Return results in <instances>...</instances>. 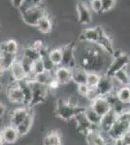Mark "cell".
I'll return each mask as SVG.
<instances>
[{"mask_svg":"<svg viewBox=\"0 0 130 145\" xmlns=\"http://www.w3.org/2000/svg\"><path fill=\"white\" fill-rule=\"evenodd\" d=\"M126 106H127V111L130 112V103H128V104H127Z\"/></svg>","mask_w":130,"mask_h":145,"instance_id":"obj_44","label":"cell"},{"mask_svg":"<svg viewBox=\"0 0 130 145\" xmlns=\"http://www.w3.org/2000/svg\"><path fill=\"white\" fill-rule=\"evenodd\" d=\"M6 94L10 102L15 103V104L23 105L24 99H23L22 91L18 82L13 81V83H11L6 89Z\"/></svg>","mask_w":130,"mask_h":145,"instance_id":"obj_12","label":"cell"},{"mask_svg":"<svg viewBox=\"0 0 130 145\" xmlns=\"http://www.w3.org/2000/svg\"><path fill=\"white\" fill-rule=\"evenodd\" d=\"M59 86H60L59 82H58V81L56 80V79L54 78V76H53V79L51 81V83H49V85H48V87H49V90H55V89H57Z\"/></svg>","mask_w":130,"mask_h":145,"instance_id":"obj_39","label":"cell"},{"mask_svg":"<svg viewBox=\"0 0 130 145\" xmlns=\"http://www.w3.org/2000/svg\"><path fill=\"white\" fill-rule=\"evenodd\" d=\"M89 86L87 85L86 83H82V84H78L77 86V90H78V93H79V95H81L82 97H86L87 93H88L89 91Z\"/></svg>","mask_w":130,"mask_h":145,"instance_id":"obj_37","label":"cell"},{"mask_svg":"<svg viewBox=\"0 0 130 145\" xmlns=\"http://www.w3.org/2000/svg\"><path fill=\"white\" fill-rule=\"evenodd\" d=\"M130 127V112L126 111L119 115L117 122L113 126V128L107 133L109 138L113 141L119 138H122L125 134H127Z\"/></svg>","mask_w":130,"mask_h":145,"instance_id":"obj_4","label":"cell"},{"mask_svg":"<svg viewBox=\"0 0 130 145\" xmlns=\"http://www.w3.org/2000/svg\"><path fill=\"white\" fill-rule=\"evenodd\" d=\"M36 28L42 34H49L53 31V18H51V15H49L48 12L45 14L41 20L38 22L36 25Z\"/></svg>","mask_w":130,"mask_h":145,"instance_id":"obj_18","label":"cell"},{"mask_svg":"<svg viewBox=\"0 0 130 145\" xmlns=\"http://www.w3.org/2000/svg\"><path fill=\"white\" fill-rule=\"evenodd\" d=\"M6 72L5 70V67H4V64H3V61H2V58L0 56V76H2L4 74V72Z\"/></svg>","mask_w":130,"mask_h":145,"instance_id":"obj_41","label":"cell"},{"mask_svg":"<svg viewBox=\"0 0 130 145\" xmlns=\"http://www.w3.org/2000/svg\"><path fill=\"white\" fill-rule=\"evenodd\" d=\"M102 2V13H107L115 6L117 0H101Z\"/></svg>","mask_w":130,"mask_h":145,"instance_id":"obj_35","label":"cell"},{"mask_svg":"<svg viewBox=\"0 0 130 145\" xmlns=\"http://www.w3.org/2000/svg\"><path fill=\"white\" fill-rule=\"evenodd\" d=\"M90 107L93 109L97 114L102 117L103 115H105L106 113H108L109 111L112 109L110 102L106 97H98L97 99H95L93 102H91Z\"/></svg>","mask_w":130,"mask_h":145,"instance_id":"obj_16","label":"cell"},{"mask_svg":"<svg viewBox=\"0 0 130 145\" xmlns=\"http://www.w3.org/2000/svg\"><path fill=\"white\" fill-rule=\"evenodd\" d=\"M115 83H119L120 86H130V76L127 72L126 69L120 70L115 72L113 76Z\"/></svg>","mask_w":130,"mask_h":145,"instance_id":"obj_28","label":"cell"},{"mask_svg":"<svg viewBox=\"0 0 130 145\" xmlns=\"http://www.w3.org/2000/svg\"><path fill=\"white\" fill-rule=\"evenodd\" d=\"M84 135L87 145H109L107 138L103 135L99 127L93 128Z\"/></svg>","mask_w":130,"mask_h":145,"instance_id":"obj_11","label":"cell"},{"mask_svg":"<svg viewBox=\"0 0 130 145\" xmlns=\"http://www.w3.org/2000/svg\"><path fill=\"white\" fill-rule=\"evenodd\" d=\"M48 56H49V59L51 60V62L53 63L55 67H58L62 65L63 54H62V50H61V48H56L51 50L49 51Z\"/></svg>","mask_w":130,"mask_h":145,"instance_id":"obj_27","label":"cell"},{"mask_svg":"<svg viewBox=\"0 0 130 145\" xmlns=\"http://www.w3.org/2000/svg\"><path fill=\"white\" fill-rule=\"evenodd\" d=\"M53 79V72H48V71H45L39 74H36L32 78V79H30L31 81H36L40 84H43V85L48 86L51 81ZM28 80V79H27Z\"/></svg>","mask_w":130,"mask_h":145,"instance_id":"obj_29","label":"cell"},{"mask_svg":"<svg viewBox=\"0 0 130 145\" xmlns=\"http://www.w3.org/2000/svg\"><path fill=\"white\" fill-rule=\"evenodd\" d=\"M1 132H2V135H3L5 143L14 144L18 141V138H20V135H18V134L16 129L15 127H13V126H11V125L4 127Z\"/></svg>","mask_w":130,"mask_h":145,"instance_id":"obj_19","label":"cell"},{"mask_svg":"<svg viewBox=\"0 0 130 145\" xmlns=\"http://www.w3.org/2000/svg\"><path fill=\"white\" fill-rule=\"evenodd\" d=\"M3 90H4V85H3V83H2V81L0 80V93H1Z\"/></svg>","mask_w":130,"mask_h":145,"instance_id":"obj_43","label":"cell"},{"mask_svg":"<svg viewBox=\"0 0 130 145\" xmlns=\"http://www.w3.org/2000/svg\"><path fill=\"white\" fill-rule=\"evenodd\" d=\"M75 119H76V121H77L78 131L84 135H86L87 132H89V131L92 130L93 128H96V127H94V126H92L91 124L87 121V119L86 118L84 113H81V114H79V115H77L76 117H75Z\"/></svg>","mask_w":130,"mask_h":145,"instance_id":"obj_22","label":"cell"},{"mask_svg":"<svg viewBox=\"0 0 130 145\" xmlns=\"http://www.w3.org/2000/svg\"><path fill=\"white\" fill-rule=\"evenodd\" d=\"M44 145H63L61 135L58 131H51L46 134L43 139Z\"/></svg>","mask_w":130,"mask_h":145,"instance_id":"obj_23","label":"cell"},{"mask_svg":"<svg viewBox=\"0 0 130 145\" xmlns=\"http://www.w3.org/2000/svg\"><path fill=\"white\" fill-rule=\"evenodd\" d=\"M22 58L27 59L31 62L37 61V60L41 59V53L39 52L37 50H35L32 46H25L22 50Z\"/></svg>","mask_w":130,"mask_h":145,"instance_id":"obj_26","label":"cell"},{"mask_svg":"<svg viewBox=\"0 0 130 145\" xmlns=\"http://www.w3.org/2000/svg\"><path fill=\"white\" fill-rule=\"evenodd\" d=\"M18 52V44L13 39L6 40L0 43V53H9V54L16 55Z\"/></svg>","mask_w":130,"mask_h":145,"instance_id":"obj_21","label":"cell"},{"mask_svg":"<svg viewBox=\"0 0 130 145\" xmlns=\"http://www.w3.org/2000/svg\"><path fill=\"white\" fill-rule=\"evenodd\" d=\"M86 110V107L80 106H73L69 104L66 99H59L56 100L55 107H54V113L57 117L64 121H69L71 119H75L77 115L81 113H84Z\"/></svg>","mask_w":130,"mask_h":145,"instance_id":"obj_2","label":"cell"},{"mask_svg":"<svg viewBox=\"0 0 130 145\" xmlns=\"http://www.w3.org/2000/svg\"><path fill=\"white\" fill-rule=\"evenodd\" d=\"M26 0H11V3H12V6L16 9H20L23 4L25 3Z\"/></svg>","mask_w":130,"mask_h":145,"instance_id":"obj_38","label":"cell"},{"mask_svg":"<svg viewBox=\"0 0 130 145\" xmlns=\"http://www.w3.org/2000/svg\"><path fill=\"white\" fill-rule=\"evenodd\" d=\"M71 71H72V81H74L77 85L86 82L87 72L86 70H84L80 66H77L74 69L71 70Z\"/></svg>","mask_w":130,"mask_h":145,"instance_id":"obj_25","label":"cell"},{"mask_svg":"<svg viewBox=\"0 0 130 145\" xmlns=\"http://www.w3.org/2000/svg\"><path fill=\"white\" fill-rule=\"evenodd\" d=\"M30 111H31V108L26 106L18 107V108L14 109L10 115V125L16 128L20 123L26 119Z\"/></svg>","mask_w":130,"mask_h":145,"instance_id":"obj_13","label":"cell"},{"mask_svg":"<svg viewBox=\"0 0 130 145\" xmlns=\"http://www.w3.org/2000/svg\"><path fill=\"white\" fill-rule=\"evenodd\" d=\"M103 28L101 26H93V27H86L82 31L79 37V40L82 43H87L90 45H96L100 38L101 32Z\"/></svg>","mask_w":130,"mask_h":145,"instance_id":"obj_9","label":"cell"},{"mask_svg":"<svg viewBox=\"0 0 130 145\" xmlns=\"http://www.w3.org/2000/svg\"><path fill=\"white\" fill-rule=\"evenodd\" d=\"M18 84H20V88H22V94H23V99H24L23 106L29 107L30 102H31V98H32V90H31V85H30L29 80L25 79V80L18 82Z\"/></svg>","mask_w":130,"mask_h":145,"instance_id":"obj_24","label":"cell"},{"mask_svg":"<svg viewBox=\"0 0 130 145\" xmlns=\"http://www.w3.org/2000/svg\"><path fill=\"white\" fill-rule=\"evenodd\" d=\"M129 63H130V56L127 53L123 52L121 55L113 58L112 62L108 65L107 69H106V71L104 72L103 74L113 78L115 72H117L120 70L126 69V67L129 65Z\"/></svg>","mask_w":130,"mask_h":145,"instance_id":"obj_6","label":"cell"},{"mask_svg":"<svg viewBox=\"0 0 130 145\" xmlns=\"http://www.w3.org/2000/svg\"><path fill=\"white\" fill-rule=\"evenodd\" d=\"M128 133H129V134H130V127H129V131H128Z\"/></svg>","mask_w":130,"mask_h":145,"instance_id":"obj_46","label":"cell"},{"mask_svg":"<svg viewBox=\"0 0 130 145\" xmlns=\"http://www.w3.org/2000/svg\"><path fill=\"white\" fill-rule=\"evenodd\" d=\"M117 118H119V114L113 109H111L108 113L103 115L101 117V122L99 124V129H100L101 132L107 134L109 131L113 128L115 123L117 122Z\"/></svg>","mask_w":130,"mask_h":145,"instance_id":"obj_14","label":"cell"},{"mask_svg":"<svg viewBox=\"0 0 130 145\" xmlns=\"http://www.w3.org/2000/svg\"><path fill=\"white\" fill-rule=\"evenodd\" d=\"M53 76L59 82L60 85H65L72 81V71L71 69L64 66H58L54 69Z\"/></svg>","mask_w":130,"mask_h":145,"instance_id":"obj_17","label":"cell"},{"mask_svg":"<svg viewBox=\"0 0 130 145\" xmlns=\"http://www.w3.org/2000/svg\"><path fill=\"white\" fill-rule=\"evenodd\" d=\"M89 1V0H88ZM78 22L82 25H89L92 22V11L89 4L84 0H79L76 5Z\"/></svg>","mask_w":130,"mask_h":145,"instance_id":"obj_8","label":"cell"},{"mask_svg":"<svg viewBox=\"0 0 130 145\" xmlns=\"http://www.w3.org/2000/svg\"><path fill=\"white\" fill-rule=\"evenodd\" d=\"M33 122H34V113H33V111L31 110L30 113L28 114L26 119L16 128L20 137H23V135H26L28 133L30 132V130H31V128L33 126Z\"/></svg>","mask_w":130,"mask_h":145,"instance_id":"obj_20","label":"cell"},{"mask_svg":"<svg viewBox=\"0 0 130 145\" xmlns=\"http://www.w3.org/2000/svg\"><path fill=\"white\" fill-rule=\"evenodd\" d=\"M4 143H5V141H4L3 135H2V132L0 131V145H3Z\"/></svg>","mask_w":130,"mask_h":145,"instance_id":"obj_42","label":"cell"},{"mask_svg":"<svg viewBox=\"0 0 130 145\" xmlns=\"http://www.w3.org/2000/svg\"><path fill=\"white\" fill-rule=\"evenodd\" d=\"M18 10L20 12V17H22V22L29 26L34 27H36L38 22L47 13L46 9L42 5L20 7Z\"/></svg>","mask_w":130,"mask_h":145,"instance_id":"obj_3","label":"cell"},{"mask_svg":"<svg viewBox=\"0 0 130 145\" xmlns=\"http://www.w3.org/2000/svg\"><path fill=\"white\" fill-rule=\"evenodd\" d=\"M9 71H10L13 81H15V82H20V81H23L27 78V74L22 66L20 59H16L13 63Z\"/></svg>","mask_w":130,"mask_h":145,"instance_id":"obj_15","label":"cell"},{"mask_svg":"<svg viewBox=\"0 0 130 145\" xmlns=\"http://www.w3.org/2000/svg\"><path fill=\"white\" fill-rule=\"evenodd\" d=\"M6 110H7L6 106L2 102H0V118H2L4 115H5Z\"/></svg>","mask_w":130,"mask_h":145,"instance_id":"obj_40","label":"cell"},{"mask_svg":"<svg viewBox=\"0 0 130 145\" xmlns=\"http://www.w3.org/2000/svg\"><path fill=\"white\" fill-rule=\"evenodd\" d=\"M88 4L92 13L93 12L96 14L102 13V2H101V0H89Z\"/></svg>","mask_w":130,"mask_h":145,"instance_id":"obj_34","label":"cell"},{"mask_svg":"<svg viewBox=\"0 0 130 145\" xmlns=\"http://www.w3.org/2000/svg\"><path fill=\"white\" fill-rule=\"evenodd\" d=\"M84 116H86V118L87 119V121H88L92 126H94V127H99V124L101 122V116L96 113L90 106L86 107V110H84Z\"/></svg>","mask_w":130,"mask_h":145,"instance_id":"obj_30","label":"cell"},{"mask_svg":"<svg viewBox=\"0 0 130 145\" xmlns=\"http://www.w3.org/2000/svg\"><path fill=\"white\" fill-rule=\"evenodd\" d=\"M117 98L120 102L127 105L130 103V86H120L115 92Z\"/></svg>","mask_w":130,"mask_h":145,"instance_id":"obj_31","label":"cell"},{"mask_svg":"<svg viewBox=\"0 0 130 145\" xmlns=\"http://www.w3.org/2000/svg\"><path fill=\"white\" fill-rule=\"evenodd\" d=\"M29 82L30 85H31V90H32V98L29 105V108H32V107L46 102L49 89L48 86L40 84L38 82H36V81L29 80Z\"/></svg>","mask_w":130,"mask_h":145,"instance_id":"obj_5","label":"cell"},{"mask_svg":"<svg viewBox=\"0 0 130 145\" xmlns=\"http://www.w3.org/2000/svg\"><path fill=\"white\" fill-rule=\"evenodd\" d=\"M0 56H1V58H2V61H3V64H4V67H5L6 71H9L11 66L13 65V63L18 59L16 55L9 54V53H0Z\"/></svg>","mask_w":130,"mask_h":145,"instance_id":"obj_33","label":"cell"},{"mask_svg":"<svg viewBox=\"0 0 130 145\" xmlns=\"http://www.w3.org/2000/svg\"><path fill=\"white\" fill-rule=\"evenodd\" d=\"M108 57L111 56L95 45H91L84 48L79 55V59L77 60L78 66L86 70V72H96L103 74L109 65L107 64Z\"/></svg>","mask_w":130,"mask_h":145,"instance_id":"obj_1","label":"cell"},{"mask_svg":"<svg viewBox=\"0 0 130 145\" xmlns=\"http://www.w3.org/2000/svg\"><path fill=\"white\" fill-rule=\"evenodd\" d=\"M96 88L101 97H107L108 95L115 92V82L113 78L102 74Z\"/></svg>","mask_w":130,"mask_h":145,"instance_id":"obj_10","label":"cell"},{"mask_svg":"<svg viewBox=\"0 0 130 145\" xmlns=\"http://www.w3.org/2000/svg\"><path fill=\"white\" fill-rule=\"evenodd\" d=\"M63 54L62 59V66L67 67L69 69H74L78 66V61L76 57V45L74 42H71L64 45L61 48Z\"/></svg>","mask_w":130,"mask_h":145,"instance_id":"obj_7","label":"cell"},{"mask_svg":"<svg viewBox=\"0 0 130 145\" xmlns=\"http://www.w3.org/2000/svg\"><path fill=\"white\" fill-rule=\"evenodd\" d=\"M102 74L96 72H87L86 76V84L89 87H96L97 84L99 83V80L101 78Z\"/></svg>","mask_w":130,"mask_h":145,"instance_id":"obj_32","label":"cell"},{"mask_svg":"<svg viewBox=\"0 0 130 145\" xmlns=\"http://www.w3.org/2000/svg\"><path fill=\"white\" fill-rule=\"evenodd\" d=\"M98 97H100V95H99L98 93V90L96 87H90L89 88V91L88 93H87L86 99H87L88 101H90V102H93L95 99H97Z\"/></svg>","mask_w":130,"mask_h":145,"instance_id":"obj_36","label":"cell"},{"mask_svg":"<svg viewBox=\"0 0 130 145\" xmlns=\"http://www.w3.org/2000/svg\"><path fill=\"white\" fill-rule=\"evenodd\" d=\"M0 32H1V24H0Z\"/></svg>","mask_w":130,"mask_h":145,"instance_id":"obj_45","label":"cell"}]
</instances>
